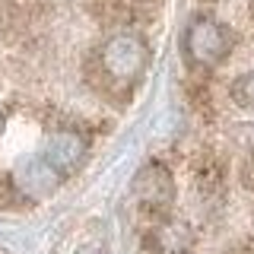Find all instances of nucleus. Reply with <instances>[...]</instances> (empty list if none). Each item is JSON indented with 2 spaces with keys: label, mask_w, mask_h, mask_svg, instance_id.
Masks as SVG:
<instances>
[{
  "label": "nucleus",
  "mask_w": 254,
  "mask_h": 254,
  "mask_svg": "<svg viewBox=\"0 0 254 254\" xmlns=\"http://www.w3.org/2000/svg\"><path fill=\"white\" fill-rule=\"evenodd\" d=\"M149 64V48L143 35L130 29H121L105 38V45L89 58V79L99 89H127L146 73Z\"/></svg>",
  "instance_id": "f257e3e1"
},
{
  "label": "nucleus",
  "mask_w": 254,
  "mask_h": 254,
  "mask_svg": "<svg viewBox=\"0 0 254 254\" xmlns=\"http://www.w3.org/2000/svg\"><path fill=\"white\" fill-rule=\"evenodd\" d=\"M185 51L194 67H216L232 51V32L213 16H197L185 32Z\"/></svg>",
  "instance_id": "f03ea898"
},
{
  "label": "nucleus",
  "mask_w": 254,
  "mask_h": 254,
  "mask_svg": "<svg viewBox=\"0 0 254 254\" xmlns=\"http://www.w3.org/2000/svg\"><path fill=\"white\" fill-rule=\"evenodd\" d=\"M133 197H137L140 210L156 222L165 219L169 206L175 200V178L162 162H146L133 178Z\"/></svg>",
  "instance_id": "7ed1b4c3"
},
{
  "label": "nucleus",
  "mask_w": 254,
  "mask_h": 254,
  "mask_svg": "<svg viewBox=\"0 0 254 254\" xmlns=\"http://www.w3.org/2000/svg\"><path fill=\"white\" fill-rule=\"evenodd\" d=\"M83 156H86V140L79 137L76 130H58V133H51V140H48V146H45V153H42V159L61 175V178L73 172L76 165L83 162Z\"/></svg>",
  "instance_id": "20e7f679"
},
{
  "label": "nucleus",
  "mask_w": 254,
  "mask_h": 254,
  "mask_svg": "<svg viewBox=\"0 0 254 254\" xmlns=\"http://www.w3.org/2000/svg\"><path fill=\"white\" fill-rule=\"evenodd\" d=\"M58 181H61V175L51 169V165L45 162V159H35V162H29L26 169H22L19 175V190L22 194H51L54 188H58Z\"/></svg>",
  "instance_id": "39448f33"
},
{
  "label": "nucleus",
  "mask_w": 254,
  "mask_h": 254,
  "mask_svg": "<svg viewBox=\"0 0 254 254\" xmlns=\"http://www.w3.org/2000/svg\"><path fill=\"white\" fill-rule=\"evenodd\" d=\"M86 6L102 22H127L133 16L137 0H86Z\"/></svg>",
  "instance_id": "423d86ee"
},
{
  "label": "nucleus",
  "mask_w": 254,
  "mask_h": 254,
  "mask_svg": "<svg viewBox=\"0 0 254 254\" xmlns=\"http://www.w3.org/2000/svg\"><path fill=\"white\" fill-rule=\"evenodd\" d=\"M197 190L203 197H219L222 194V165L216 159H206L197 169Z\"/></svg>",
  "instance_id": "0eeeda50"
},
{
  "label": "nucleus",
  "mask_w": 254,
  "mask_h": 254,
  "mask_svg": "<svg viewBox=\"0 0 254 254\" xmlns=\"http://www.w3.org/2000/svg\"><path fill=\"white\" fill-rule=\"evenodd\" d=\"M232 102L242 105V108H254V70L242 73L232 83Z\"/></svg>",
  "instance_id": "6e6552de"
},
{
  "label": "nucleus",
  "mask_w": 254,
  "mask_h": 254,
  "mask_svg": "<svg viewBox=\"0 0 254 254\" xmlns=\"http://www.w3.org/2000/svg\"><path fill=\"white\" fill-rule=\"evenodd\" d=\"M22 200V190L13 178H0V206H16Z\"/></svg>",
  "instance_id": "1a4fd4ad"
},
{
  "label": "nucleus",
  "mask_w": 254,
  "mask_h": 254,
  "mask_svg": "<svg viewBox=\"0 0 254 254\" xmlns=\"http://www.w3.org/2000/svg\"><path fill=\"white\" fill-rule=\"evenodd\" d=\"M238 178H242V185L254 190V153L245 156V162H242V169H238Z\"/></svg>",
  "instance_id": "9d476101"
},
{
  "label": "nucleus",
  "mask_w": 254,
  "mask_h": 254,
  "mask_svg": "<svg viewBox=\"0 0 254 254\" xmlns=\"http://www.w3.org/2000/svg\"><path fill=\"white\" fill-rule=\"evenodd\" d=\"M251 19H254V0H251Z\"/></svg>",
  "instance_id": "9b49d317"
}]
</instances>
